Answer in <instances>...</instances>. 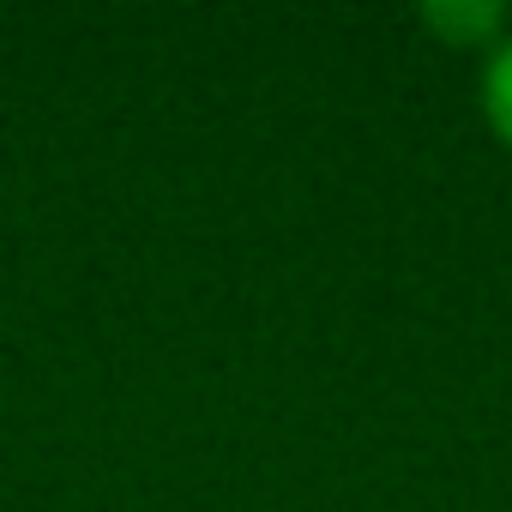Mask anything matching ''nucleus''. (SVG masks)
<instances>
[{
  "label": "nucleus",
  "mask_w": 512,
  "mask_h": 512,
  "mask_svg": "<svg viewBox=\"0 0 512 512\" xmlns=\"http://www.w3.org/2000/svg\"><path fill=\"white\" fill-rule=\"evenodd\" d=\"M482 121L494 127L500 145H512V31L482 55Z\"/></svg>",
  "instance_id": "2"
},
{
  "label": "nucleus",
  "mask_w": 512,
  "mask_h": 512,
  "mask_svg": "<svg viewBox=\"0 0 512 512\" xmlns=\"http://www.w3.org/2000/svg\"><path fill=\"white\" fill-rule=\"evenodd\" d=\"M416 19L452 49H494L506 37L500 0H428V7H416Z\"/></svg>",
  "instance_id": "1"
}]
</instances>
